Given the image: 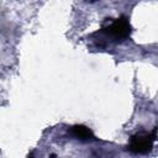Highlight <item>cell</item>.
Returning <instances> with one entry per match:
<instances>
[{
    "label": "cell",
    "instance_id": "cell-3",
    "mask_svg": "<svg viewBox=\"0 0 158 158\" xmlns=\"http://www.w3.org/2000/svg\"><path fill=\"white\" fill-rule=\"evenodd\" d=\"M72 133L80 139H89L93 137V132L90 131V128H88L86 126L83 125H75L72 127Z\"/></svg>",
    "mask_w": 158,
    "mask_h": 158
},
{
    "label": "cell",
    "instance_id": "cell-2",
    "mask_svg": "<svg viewBox=\"0 0 158 158\" xmlns=\"http://www.w3.org/2000/svg\"><path fill=\"white\" fill-rule=\"evenodd\" d=\"M130 28L131 27H130V23H128L127 19L120 17L116 21H114L110 26H107L106 28H104L102 31L107 36H111L114 40H122V38L128 37L130 31H131Z\"/></svg>",
    "mask_w": 158,
    "mask_h": 158
},
{
    "label": "cell",
    "instance_id": "cell-1",
    "mask_svg": "<svg viewBox=\"0 0 158 158\" xmlns=\"http://www.w3.org/2000/svg\"><path fill=\"white\" fill-rule=\"evenodd\" d=\"M156 139V130L149 135V133H137L132 136L131 142H130V149L135 153H148L152 147L153 142Z\"/></svg>",
    "mask_w": 158,
    "mask_h": 158
}]
</instances>
